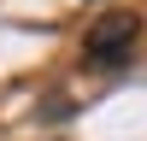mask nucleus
I'll list each match as a JSON object with an SVG mask.
<instances>
[{"label":"nucleus","mask_w":147,"mask_h":141,"mask_svg":"<svg viewBox=\"0 0 147 141\" xmlns=\"http://www.w3.org/2000/svg\"><path fill=\"white\" fill-rule=\"evenodd\" d=\"M136 35H141V18H136V12H106V18L88 30L82 53H88L94 65H106V70H112V65H124V59H129Z\"/></svg>","instance_id":"nucleus-1"}]
</instances>
